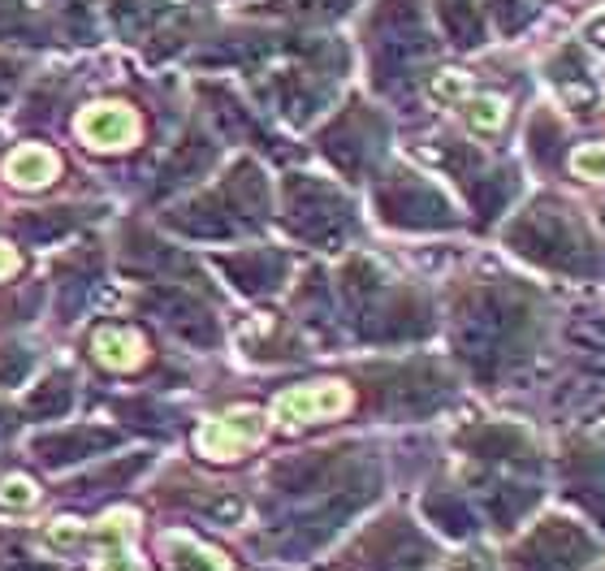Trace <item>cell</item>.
I'll return each mask as SVG.
<instances>
[{
	"label": "cell",
	"instance_id": "2e32d148",
	"mask_svg": "<svg viewBox=\"0 0 605 571\" xmlns=\"http://www.w3.org/2000/svg\"><path fill=\"white\" fill-rule=\"evenodd\" d=\"M35 503H40V485H35L31 476H18V472H13V476L0 480V507H4V511H31Z\"/></svg>",
	"mask_w": 605,
	"mask_h": 571
},
{
	"label": "cell",
	"instance_id": "ba28073f",
	"mask_svg": "<svg viewBox=\"0 0 605 571\" xmlns=\"http://www.w3.org/2000/svg\"><path fill=\"white\" fill-rule=\"evenodd\" d=\"M4 178L22 191H40V187L61 178V156L44 148V144H18L4 156Z\"/></svg>",
	"mask_w": 605,
	"mask_h": 571
},
{
	"label": "cell",
	"instance_id": "7a4b0ae2",
	"mask_svg": "<svg viewBox=\"0 0 605 571\" xmlns=\"http://www.w3.org/2000/svg\"><path fill=\"white\" fill-rule=\"evenodd\" d=\"M74 135H78L92 152H104V156L130 152V148L144 139V117H139L135 104L126 101L87 104V108L74 117Z\"/></svg>",
	"mask_w": 605,
	"mask_h": 571
},
{
	"label": "cell",
	"instance_id": "ffe728a7",
	"mask_svg": "<svg viewBox=\"0 0 605 571\" xmlns=\"http://www.w3.org/2000/svg\"><path fill=\"white\" fill-rule=\"evenodd\" d=\"M18 87H22V65L18 61H9V56H0V104H9L18 96Z\"/></svg>",
	"mask_w": 605,
	"mask_h": 571
},
{
	"label": "cell",
	"instance_id": "52a82bcc",
	"mask_svg": "<svg viewBox=\"0 0 605 571\" xmlns=\"http://www.w3.org/2000/svg\"><path fill=\"white\" fill-rule=\"evenodd\" d=\"M144 308L156 311L164 325H173L182 338H191V342H212L216 338V329H212V316L187 295V290H178V286H160V290H151L144 295Z\"/></svg>",
	"mask_w": 605,
	"mask_h": 571
},
{
	"label": "cell",
	"instance_id": "30bf717a",
	"mask_svg": "<svg viewBox=\"0 0 605 571\" xmlns=\"http://www.w3.org/2000/svg\"><path fill=\"white\" fill-rule=\"evenodd\" d=\"M160 546H164L169 563H173L178 571H230L225 554H216L212 546L195 541L191 532H164V537H160Z\"/></svg>",
	"mask_w": 605,
	"mask_h": 571
},
{
	"label": "cell",
	"instance_id": "8fae6325",
	"mask_svg": "<svg viewBox=\"0 0 605 571\" xmlns=\"http://www.w3.org/2000/svg\"><path fill=\"white\" fill-rule=\"evenodd\" d=\"M70 408H74V377L70 372H49L26 399V415L31 420H61Z\"/></svg>",
	"mask_w": 605,
	"mask_h": 571
},
{
	"label": "cell",
	"instance_id": "8992f818",
	"mask_svg": "<svg viewBox=\"0 0 605 571\" xmlns=\"http://www.w3.org/2000/svg\"><path fill=\"white\" fill-rule=\"evenodd\" d=\"M87 351H92V360L100 363V368H108V372H139V368L151 360V347L148 338H144V329H135V325H113V320L92 329Z\"/></svg>",
	"mask_w": 605,
	"mask_h": 571
},
{
	"label": "cell",
	"instance_id": "5bb4252c",
	"mask_svg": "<svg viewBox=\"0 0 605 571\" xmlns=\"http://www.w3.org/2000/svg\"><path fill=\"white\" fill-rule=\"evenodd\" d=\"M148 467V455H126V459H117V464L100 467V472H92V476H83L78 485H74V494H92V489H117V485H126L130 476H139Z\"/></svg>",
	"mask_w": 605,
	"mask_h": 571
},
{
	"label": "cell",
	"instance_id": "277c9868",
	"mask_svg": "<svg viewBox=\"0 0 605 571\" xmlns=\"http://www.w3.org/2000/svg\"><path fill=\"white\" fill-rule=\"evenodd\" d=\"M259 433H264L259 412H252V408L225 412L216 415V420H208V424H200L195 451H200L203 459H212V464H230V459H243L252 451L255 442H259Z\"/></svg>",
	"mask_w": 605,
	"mask_h": 571
},
{
	"label": "cell",
	"instance_id": "5b68a950",
	"mask_svg": "<svg viewBox=\"0 0 605 571\" xmlns=\"http://www.w3.org/2000/svg\"><path fill=\"white\" fill-rule=\"evenodd\" d=\"M121 442V433L113 429H92V424H78V429H56V433H44L31 442L35 459L44 467H65V464H83L100 451H113Z\"/></svg>",
	"mask_w": 605,
	"mask_h": 571
},
{
	"label": "cell",
	"instance_id": "44dd1931",
	"mask_svg": "<svg viewBox=\"0 0 605 571\" xmlns=\"http://www.w3.org/2000/svg\"><path fill=\"white\" fill-rule=\"evenodd\" d=\"M18 268H22V256H18V247L0 239V282H4V277H13Z\"/></svg>",
	"mask_w": 605,
	"mask_h": 571
},
{
	"label": "cell",
	"instance_id": "ac0fdd59",
	"mask_svg": "<svg viewBox=\"0 0 605 571\" xmlns=\"http://www.w3.org/2000/svg\"><path fill=\"white\" fill-rule=\"evenodd\" d=\"M56 96H61V83L52 78V83H35L31 87V101H26V121H49L52 117V104H56Z\"/></svg>",
	"mask_w": 605,
	"mask_h": 571
},
{
	"label": "cell",
	"instance_id": "4fadbf2b",
	"mask_svg": "<svg viewBox=\"0 0 605 571\" xmlns=\"http://www.w3.org/2000/svg\"><path fill=\"white\" fill-rule=\"evenodd\" d=\"M78 221H83V212H78V208H44V212L18 216V230H22L31 243H52V239L70 234Z\"/></svg>",
	"mask_w": 605,
	"mask_h": 571
},
{
	"label": "cell",
	"instance_id": "9c48e42d",
	"mask_svg": "<svg viewBox=\"0 0 605 571\" xmlns=\"http://www.w3.org/2000/svg\"><path fill=\"white\" fill-rule=\"evenodd\" d=\"M208 165H212V144L200 139V135H187L173 156L164 160V169H160V182H156V191L164 195V191H173V187H187V182H195L208 173Z\"/></svg>",
	"mask_w": 605,
	"mask_h": 571
},
{
	"label": "cell",
	"instance_id": "3957f363",
	"mask_svg": "<svg viewBox=\"0 0 605 571\" xmlns=\"http://www.w3.org/2000/svg\"><path fill=\"white\" fill-rule=\"evenodd\" d=\"M354 408V394L347 381H311V385H295L286 394H277L273 403V420L282 424H320V420H338Z\"/></svg>",
	"mask_w": 605,
	"mask_h": 571
},
{
	"label": "cell",
	"instance_id": "7c38bea8",
	"mask_svg": "<svg viewBox=\"0 0 605 571\" xmlns=\"http://www.w3.org/2000/svg\"><path fill=\"white\" fill-rule=\"evenodd\" d=\"M225 268H230V277L243 286V290H268V286H277V277H282V256H273V252H243V256H230L225 260Z\"/></svg>",
	"mask_w": 605,
	"mask_h": 571
},
{
	"label": "cell",
	"instance_id": "d6986e66",
	"mask_svg": "<svg viewBox=\"0 0 605 571\" xmlns=\"http://www.w3.org/2000/svg\"><path fill=\"white\" fill-rule=\"evenodd\" d=\"M467 121L476 126V130H498L506 121V104L493 101V96H485V101H471L467 104Z\"/></svg>",
	"mask_w": 605,
	"mask_h": 571
},
{
	"label": "cell",
	"instance_id": "e0dca14e",
	"mask_svg": "<svg viewBox=\"0 0 605 571\" xmlns=\"http://www.w3.org/2000/svg\"><path fill=\"white\" fill-rule=\"evenodd\" d=\"M31 368H35V351H26L18 342L0 347V385H22L31 377Z\"/></svg>",
	"mask_w": 605,
	"mask_h": 571
},
{
	"label": "cell",
	"instance_id": "9a60e30c",
	"mask_svg": "<svg viewBox=\"0 0 605 571\" xmlns=\"http://www.w3.org/2000/svg\"><path fill=\"white\" fill-rule=\"evenodd\" d=\"M442 22L454 35V44H480V13L467 0H442Z\"/></svg>",
	"mask_w": 605,
	"mask_h": 571
},
{
	"label": "cell",
	"instance_id": "7402d4cb",
	"mask_svg": "<svg viewBox=\"0 0 605 571\" xmlns=\"http://www.w3.org/2000/svg\"><path fill=\"white\" fill-rule=\"evenodd\" d=\"M13 424H18L13 412H9V408H0V437H4V433H13Z\"/></svg>",
	"mask_w": 605,
	"mask_h": 571
},
{
	"label": "cell",
	"instance_id": "6da1fadb",
	"mask_svg": "<svg viewBox=\"0 0 605 571\" xmlns=\"http://www.w3.org/2000/svg\"><path fill=\"white\" fill-rule=\"evenodd\" d=\"M225 195L238 204V212L247 216V221H259L264 216V178H259V169L255 165H234V173H230V182H225ZM173 230H182V234H195V239H221V234H230L234 225H243L234 212H216V200H195V204H182L178 212H169L164 216Z\"/></svg>",
	"mask_w": 605,
	"mask_h": 571
}]
</instances>
